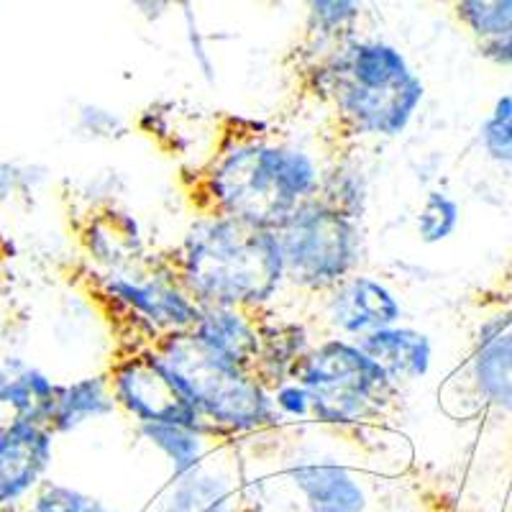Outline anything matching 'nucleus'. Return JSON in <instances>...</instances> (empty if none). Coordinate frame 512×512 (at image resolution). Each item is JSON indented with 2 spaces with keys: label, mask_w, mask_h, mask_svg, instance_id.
I'll use <instances>...</instances> for the list:
<instances>
[{
  "label": "nucleus",
  "mask_w": 512,
  "mask_h": 512,
  "mask_svg": "<svg viewBox=\"0 0 512 512\" xmlns=\"http://www.w3.org/2000/svg\"><path fill=\"white\" fill-rule=\"evenodd\" d=\"M323 164L285 128L221 113L208 152L177 172L192 216L277 228L318 195Z\"/></svg>",
  "instance_id": "f257e3e1"
},
{
  "label": "nucleus",
  "mask_w": 512,
  "mask_h": 512,
  "mask_svg": "<svg viewBox=\"0 0 512 512\" xmlns=\"http://www.w3.org/2000/svg\"><path fill=\"white\" fill-rule=\"evenodd\" d=\"M149 259L200 308H272L287 287L274 228L231 218L195 216L177 244Z\"/></svg>",
  "instance_id": "f03ea898"
},
{
  "label": "nucleus",
  "mask_w": 512,
  "mask_h": 512,
  "mask_svg": "<svg viewBox=\"0 0 512 512\" xmlns=\"http://www.w3.org/2000/svg\"><path fill=\"white\" fill-rule=\"evenodd\" d=\"M285 70L300 105L323 113L320 139L328 157L354 154L367 139H397L413 123L425 100V82L413 77L392 90H374L346 70L336 44L297 39L287 52Z\"/></svg>",
  "instance_id": "7ed1b4c3"
},
{
  "label": "nucleus",
  "mask_w": 512,
  "mask_h": 512,
  "mask_svg": "<svg viewBox=\"0 0 512 512\" xmlns=\"http://www.w3.org/2000/svg\"><path fill=\"white\" fill-rule=\"evenodd\" d=\"M313 400L310 423L369 441L400 428L402 387L351 338H318L295 372Z\"/></svg>",
  "instance_id": "20e7f679"
},
{
  "label": "nucleus",
  "mask_w": 512,
  "mask_h": 512,
  "mask_svg": "<svg viewBox=\"0 0 512 512\" xmlns=\"http://www.w3.org/2000/svg\"><path fill=\"white\" fill-rule=\"evenodd\" d=\"M472 349L436 387L438 410L454 423H512V262L469 295Z\"/></svg>",
  "instance_id": "39448f33"
},
{
  "label": "nucleus",
  "mask_w": 512,
  "mask_h": 512,
  "mask_svg": "<svg viewBox=\"0 0 512 512\" xmlns=\"http://www.w3.org/2000/svg\"><path fill=\"white\" fill-rule=\"evenodd\" d=\"M149 349L162 359L182 395L226 441H246L287 428L274 408L272 392L195 331H167Z\"/></svg>",
  "instance_id": "423d86ee"
},
{
  "label": "nucleus",
  "mask_w": 512,
  "mask_h": 512,
  "mask_svg": "<svg viewBox=\"0 0 512 512\" xmlns=\"http://www.w3.org/2000/svg\"><path fill=\"white\" fill-rule=\"evenodd\" d=\"M75 282L111 328L113 344L152 346L167 331H192L200 305L146 259L121 272H100L82 262Z\"/></svg>",
  "instance_id": "0eeeda50"
},
{
  "label": "nucleus",
  "mask_w": 512,
  "mask_h": 512,
  "mask_svg": "<svg viewBox=\"0 0 512 512\" xmlns=\"http://www.w3.org/2000/svg\"><path fill=\"white\" fill-rule=\"evenodd\" d=\"M285 285L308 300L361 272L364 233L361 221L344 216L320 198H310L277 228Z\"/></svg>",
  "instance_id": "6e6552de"
},
{
  "label": "nucleus",
  "mask_w": 512,
  "mask_h": 512,
  "mask_svg": "<svg viewBox=\"0 0 512 512\" xmlns=\"http://www.w3.org/2000/svg\"><path fill=\"white\" fill-rule=\"evenodd\" d=\"M111 382L116 405L128 420L144 423L187 425L195 431L226 441L221 433L198 413V408L182 395L162 359L154 349L139 344H113L111 359L103 369ZM231 443V441H226Z\"/></svg>",
  "instance_id": "1a4fd4ad"
},
{
  "label": "nucleus",
  "mask_w": 512,
  "mask_h": 512,
  "mask_svg": "<svg viewBox=\"0 0 512 512\" xmlns=\"http://www.w3.org/2000/svg\"><path fill=\"white\" fill-rule=\"evenodd\" d=\"M320 338H356L402 323L405 308L390 285L372 274H354L313 300ZM308 323V326H315Z\"/></svg>",
  "instance_id": "9d476101"
},
{
  "label": "nucleus",
  "mask_w": 512,
  "mask_h": 512,
  "mask_svg": "<svg viewBox=\"0 0 512 512\" xmlns=\"http://www.w3.org/2000/svg\"><path fill=\"white\" fill-rule=\"evenodd\" d=\"M75 241L80 246L82 262L100 272H121L136 267L152 251L136 216L108 198L77 210Z\"/></svg>",
  "instance_id": "9b49d317"
},
{
  "label": "nucleus",
  "mask_w": 512,
  "mask_h": 512,
  "mask_svg": "<svg viewBox=\"0 0 512 512\" xmlns=\"http://www.w3.org/2000/svg\"><path fill=\"white\" fill-rule=\"evenodd\" d=\"M54 433L41 423L0 428V512L16 507L47 482L54 456Z\"/></svg>",
  "instance_id": "f8f14e48"
},
{
  "label": "nucleus",
  "mask_w": 512,
  "mask_h": 512,
  "mask_svg": "<svg viewBox=\"0 0 512 512\" xmlns=\"http://www.w3.org/2000/svg\"><path fill=\"white\" fill-rule=\"evenodd\" d=\"M262 315L264 308L208 305L200 308L198 323L192 331L256 377V367L262 359Z\"/></svg>",
  "instance_id": "ddd939ff"
},
{
  "label": "nucleus",
  "mask_w": 512,
  "mask_h": 512,
  "mask_svg": "<svg viewBox=\"0 0 512 512\" xmlns=\"http://www.w3.org/2000/svg\"><path fill=\"white\" fill-rule=\"evenodd\" d=\"M287 477L310 512H364L367 492L351 469L338 461H297Z\"/></svg>",
  "instance_id": "4468645a"
},
{
  "label": "nucleus",
  "mask_w": 512,
  "mask_h": 512,
  "mask_svg": "<svg viewBox=\"0 0 512 512\" xmlns=\"http://www.w3.org/2000/svg\"><path fill=\"white\" fill-rule=\"evenodd\" d=\"M57 384L24 359H8L0 364V428L16 423L47 425Z\"/></svg>",
  "instance_id": "2eb2a0df"
},
{
  "label": "nucleus",
  "mask_w": 512,
  "mask_h": 512,
  "mask_svg": "<svg viewBox=\"0 0 512 512\" xmlns=\"http://www.w3.org/2000/svg\"><path fill=\"white\" fill-rule=\"evenodd\" d=\"M356 344L367 351L400 387L428 377L433 367L431 336L418 328L402 326V323L356 338Z\"/></svg>",
  "instance_id": "dca6fc26"
},
{
  "label": "nucleus",
  "mask_w": 512,
  "mask_h": 512,
  "mask_svg": "<svg viewBox=\"0 0 512 512\" xmlns=\"http://www.w3.org/2000/svg\"><path fill=\"white\" fill-rule=\"evenodd\" d=\"M118 410L108 374L59 382L47 428L54 436H67L90 420H103Z\"/></svg>",
  "instance_id": "f3484780"
},
{
  "label": "nucleus",
  "mask_w": 512,
  "mask_h": 512,
  "mask_svg": "<svg viewBox=\"0 0 512 512\" xmlns=\"http://www.w3.org/2000/svg\"><path fill=\"white\" fill-rule=\"evenodd\" d=\"M144 441L152 443L159 454L167 456V461L172 464V479L182 477V474L192 472L205 456L218 448L221 443L218 438L208 436L203 431H195V428H187V425H172V423H144L136 425Z\"/></svg>",
  "instance_id": "a211bd4d"
},
{
  "label": "nucleus",
  "mask_w": 512,
  "mask_h": 512,
  "mask_svg": "<svg viewBox=\"0 0 512 512\" xmlns=\"http://www.w3.org/2000/svg\"><path fill=\"white\" fill-rule=\"evenodd\" d=\"M208 459V456H205ZM205 459L192 472L172 479L167 512H233V489L223 474L205 469Z\"/></svg>",
  "instance_id": "6ab92c4d"
},
{
  "label": "nucleus",
  "mask_w": 512,
  "mask_h": 512,
  "mask_svg": "<svg viewBox=\"0 0 512 512\" xmlns=\"http://www.w3.org/2000/svg\"><path fill=\"white\" fill-rule=\"evenodd\" d=\"M315 198L341 210L344 216L354 218V221H364V213H367L369 205V182L354 154H341V157L328 159Z\"/></svg>",
  "instance_id": "aec40b11"
},
{
  "label": "nucleus",
  "mask_w": 512,
  "mask_h": 512,
  "mask_svg": "<svg viewBox=\"0 0 512 512\" xmlns=\"http://www.w3.org/2000/svg\"><path fill=\"white\" fill-rule=\"evenodd\" d=\"M305 26L300 39L310 44H336L361 34V0H303Z\"/></svg>",
  "instance_id": "412c9836"
},
{
  "label": "nucleus",
  "mask_w": 512,
  "mask_h": 512,
  "mask_svg": "<svg viewBox=\"0 0 512 512\" xmlns=\"http://www.w3.org/2000/svg\"><path fill=\"white\" fill-rule=\"evenodd\" d=\"M456 18V24L474 36L477 44L500 39L512 31V0H433Z\"/></svg>",
  "instance_id": "4be33fe9"
},
{
  "label": "nucleus",
  "mask_w": 512,
  "mask_h": 512,
  "mask_svg": "<svg viewBox=\"0 0 512 512\" xmlns=\"http://www.w3.org/2000/svg\"><path fill=\"white\" fill-rule=\"evenodd\" d=\"M461 226V203L446 190H431L415 216V233L425 246L448 241Z\"/></svg>",
  "instance_id": "5701e85b"
},
{
  "label": "nucleus",
  "mask_w": 512,
  "mask_h": 512,
  "mask_svg": "<svg viewBox=\"0 0 512 512\" xmlns=\"http://www.w3.org/2000/svg\"><path fill=\"white\" fill-rule=\"evenodd\" d=\"M479 146L489 162L512 164V93L500 95L479 126Z\"/></svg>",
  "instance_id": "b1692460"
},
{
  "label": "nucleus",
  "mask_w": 512,
  "mask_h": 512,
  "mask_svg": "<svg viewBox=\"0 0 512 512\" xmlns=\"http://www.w3.org/2000/svg\"><path fill=\"white\" fill-rule=\"evenodd\" d=\"M29 512H113L95 497L85 495L80 489H72L67 484L44 482L34 492Z\"/></svg>",
  "instance_id": "393cba45"
},
{
  "label": "nucleus",
  "mask_w": 512,
  "mask_h": 512,
  "mask_svg": "<svg viewBox=\"0 0 512 512\" xmlns=\"http://www.w3.org/2000/svg\"><path fill=\"white\" fill-rule=\"evenodd\" d=\"M77 128L82 134L90 136V139H103L113 141L126 136L128 126L118 113L108 111V108H100V105L85 103L77 108Z\"/></svg>",
  "instance_id": "a878e982"
},
{
  "label": "nucleus",
  "mask_w": 512,
  "mask_h": 512,
  "mask_svg": "<svg viewBox=\"0 0 512 512\" xmlns=\"http://www.w3.org/2000/svg\"><path fill=\"white\" fill-rule=\"evenodd\" d=\"M272 402L280 418L285 420V425L290 423H310V415H313V400H310L308 387H303L300 382L290 379L282 387L272 392Z\"/></svg>",
  "instance_id": "bb28decb"
},
{
  "label": "nucleus",
  "mask_w": 512,
  "mask_h": 512,
  "mask_svg": "<svg viewBox=\"0 0 512 512\" xmlns=\"http://www.w3.org/2000/svg\"><path fill=\"white\" fill-rule=\"evenodd\" d=\"M39 180L41 175H36V167L18 162H0V200L11 203L16 198H26Z\"/></svg>",
  "instance_id": "cd10ccee"
},
{
  "label": "nucleus",
  "mask_w": 512,
  "mask_h": 512,
  "mask_svg": "<svg viewBox=\"0 0 512 512\" xmlns=\"http://www.w3.org/2000/svg\"><path fill=\"white\" fill-rule=\"evenodd\" d=\"M479 54L484 59H489L492 64L497 67H505V70H512V31L510 34L500 36V39H492V41H482L477 44Z\"/></svg>",
  "instance_id": "c85d7f7f"
},
{
  "label": "nucleus",
  "mask_w": 512,
  "mask_h": 512,
  "mask_svg": "<svg viewBox=\"0 0 512 512\" xmlns=\"http://www.w3.org/2000/svg\"><path fill=\"white\" fill-rule=\"evenodd\" d=\"M134 3L141 8V11L149 13V16H159V13L167 11L169 6H177V3H182V0H134Z\"/></svg>",
  "instance_id": "c756f323"
},
{
  "label": "nucleus",
  "mask_w": 512,
  "mask_h": 512,
  "mask_svg": "<svg viewBox=\"0 0 512 512\" xmlns=\"http://www.w3.org/2000/svg\"><path fill=\"white\" fill-rule=\"evenodd\" d=\"M3 512H18V510H16V507H8V510H3Z\"/></svg>",
  "instance_id": "7c9ffc66"
}]
</instances>
